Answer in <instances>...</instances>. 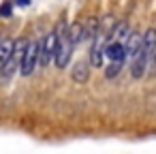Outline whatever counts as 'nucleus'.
Here are the masks:
<instances>
[{
	"instance_id": "obj_9",
	"label": "nucleus",
	"mask_w": 156,
	"mask_h": 154,
	"mask_svg": "<svg viewBox=\"0 0 156 154\" xmlns=\"http://www.w3.org/2000/svg\"><path fill=\"white\" fill-rule=\"evenodd\" d=\"M120 69H122V62H111V64L107 66V71H105V75H107V79H111V77H115V75L120 73Z\"/></svg>"
},
{
	"instance_id": "obj_4",
	"label": "nucleus",
	"mask_w": 156,
	"mask_h": 154,
	"mask_svg": "<svg viewBox=\"0 0 156 154\" xmlns=\"http://www.w3.org/2000/svg\"><path fill=\"white\" fill-rule=\"evenodd\" d=\"M105 54H107V58L111 62H124L126 60V47L120 41H113V43L105 45Z\"/></svg>"
},
{
	"instance_id": "obj_3",
	"label": "nucleus",
	"mask_w": 156,
	"mask_h": 154,
	"mask_svg": "<svg viewBox=\"0 0 156 154\" xmlns=\"http://www.w3.org/2000/svg\"><path fill=\"white\" fill-rule=\"evenodd\" d=\"M54 54H56V30L49 32L39 43V66H47L54 60Z\"/></svg>"
},
{
	"instance_id": "obj_6",
	"label": "nucleus",
	"mask_w": 156,
	"mask_h": 154,
	"mask_svg": "<svg viewBox=\"0 0 156 154\" xmlns=\"http://www.w3.org/2000/svg\"><path fill=\"white\" fill-rule=\"evenodd\" d=\"M71 77H73V81H77V84H86L88 77H90V69H88V64H86V62H77V64L73 66Z\"/></svg>"
},
{
	"instance_id": "obj_7",
	"label": "nucleus",
	"mask_w": 156,
	"mask_h": 154,
	"mask_svg": "<svg viewBox=\"0 0 156 154\" xmlns=\"http://www.w3.org/2000/svg\"><path fill=\"white\" fill-rule=\"evenodd\" d=\"M11 54H13V41L11 39H2L0 41V69L11 60Z\"/></svg>"
},
{
	"instance_id": "obj_2",
	"label": "nucleus",
	"mask_w": 156,
	"mask_h": 154,
	"mask_svg": "<svg viewBox=\"0 0 156 154\" xmlns=\"http://www.w3.org/2000/svg\"><path fill=\"white\" fill-rule=\"evenodd\" d=\"M37 64H39V43H30L28 41V47H26L22 64H20V73L24 77H28V75H32V71L37 69Z\"/></svg>"
},
{
	"instance_id": "obj_11",
	"label": "nucleus",
	"mask_w": 156,
	"mask_h": 154,
	"mask_svg": "<svg viewBox=\"0 0 156 154\" xmlns=\"http://www.w3.org/2000/svg\"><path fill=\"white\" fill-rule=\"evenodd\" d=\"M15 2H17L20 7H28V5H30V0H15Z\"/></svg>"
},
{
	"instance_id": "obj_1",
	"label": "nucleus",
	"mask_w": 156,
	"mask_h": 154,
	"mask_svg": "<svg viewBox=\"0 0 156 154\" xmlns=\"http://www.w3.org/2000/svg\"><path fill=\"white\" fill-rule=\"evenodd\" d=\"M73 49H75V45L71 43L69 32H66V24L62 22V24L56 28V54H54V60H56V66H58V69H64V66L69 64Z\"/></svg>"
},
{
	"instance_id": "obj_10",
	"label": "nucleus",
	"mask_w": 156,
	"mask_h": 154,
	"mask_svg": "<svg viewBox=\"0 0 156 154\" xmlns=\"http://www.w3.org/2000/svg\"><path fill=\"white\" fill-rule=\"evenodd\" d=\"M11 11H13V7H11L9 2H2V5H0V17H11Z\"/></svg>"
},
{
	"instance_id": "obj_8",
	"label": "nucleus",
	"mask_w": 156,
	"mask_h": 154,
	"mask_svg": "<svg viewBox=\"0 0 156 154\" xmlns=\"http://www.w3.org/2000/svg\"><path fill=\"white\" fill-rule=\"evenodd\" d=\"M66 32H69V39H71L73 45H77L83 39V26L81 24H73L71 28H66Z\"/></svg>"
},
{
	"instance_id": "obj_12",
	"label": "nucleus",
	"mask_w": 156,
	"mask_h": 154,
	"mask_svg": "<svg viewBox=\"0 0 156 154\" xmlns=\"http://www.w3.org/2000/svg\"><path fill=\"white\" fill-rule=\"evenodd\" d=\"M152 64L156 66V52H154V56H152Z\"/></svg>"
},
{
	"instance_id": "obj_5",
	"label": "nucleus",
	"mask_w": 156,
	"mask_h": 154,
	"mask_svg": "<svg viewBox=\"0 0 156 154\" xmlns=\"http://www.w3.org/2000/svg\"><path fill=\"white\" fill-rule=\"evenodd\" d=\"M141 41H143V37H141L139 32H130V34H128V41L124 43V47H126V58H133V56L139 52Z\"/></svg>"
}]
</instances>
